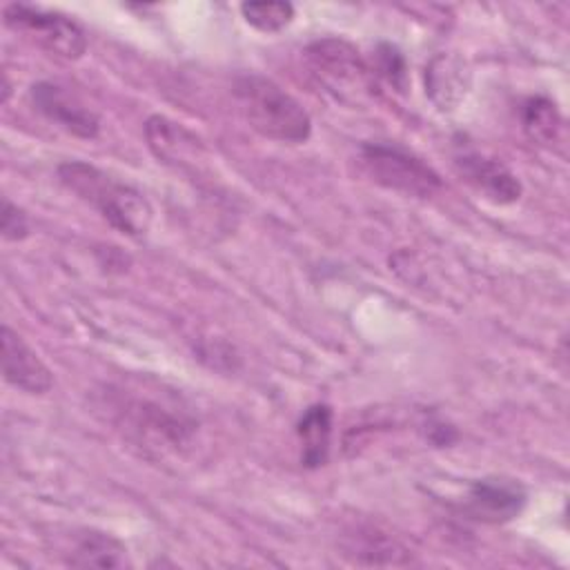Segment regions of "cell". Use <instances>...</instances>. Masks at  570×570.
Wrapping results in <instances>:
<instances>
[{
  "label": "cell",
  "mask_w": 570,
  "mask_h": 570,
  "mask_svg": "<svg viewBox=\"0 0 570 570\" xmlns=\"http://www.w3.org/2000/svg\"><path fill=\"white\" fill-rule=\"evenodd\" d=\"M60 183L80 200L91 205L116 232L145 236L151 225L149 200L134 189L85 160H67L58 167Z\"/></svg>",
  "instance_id": "1"
},
{
  "label": "cell",
  "mask_w": 570,
  "mask_h": 570,
  "mask_svg": "<svg viewBox=\"0 0 570 570\" xmlns=\"http://www.w3.org/2000/svg\"><path fill=\"white\" fill-rule=\"evenodd\" d=\"M234 96L245 120L261 136L289 145H298L309 138V114L272 78L261 73H245L236 78Z\"/></svg>",
  "instance_id": "2"
},
{
  "label": "cell",
  "mask_w": 570,
  "mask_h": 570,
  "mask_svg": "<svg viewBox=\"0 0 570 570\" xmlns=\"http://www.w3.org/2000/svg\"><path fill=\"white\" fill-rule=\"evenodd\" d=\"M361 165L376 185L399 191L403 196L428 198L434 191H439L443 185L434 167H430L423 158L396 145H383V142L363 145Z\"/></svg>",
  "instance_id": "3"
},
{
  "label": "cell",
  "mask_w": 570,
  "mask_h": 570,
  "mask_svg": "<svg viewBox=\"0 0 570 570\" xmlns=\"http://www.w3.org/2000/svg\"><path fill=\"white\" fill-rule=\"evenodd\" d=\"M307 60L314 76L336 98L358 100L372 89V73L358 51L341 38H323L307 47Z\"/></svg>",
  "instance_id": "4"
},
{
  "label": "cell",
  "mask_w": 570,
  "mask_h": 570,
  "mask_svg": "<svg viewBox=\"0 0 570 570\" xmlns=\"http://www.w3.org/2000/svg\"><path fill=\"white\" fill-rule=\"evenodd\" d=\"M4 24L16 33H24L51 56L76 60L87 49V36L78 22L62 13L42 11L29 4H7Z\"/></svg>",
  "instance_id": "5"
},
{
  "label": "cell",
  "mask_w": 570,
  "mask_h": 570,
  "mask_svg": "<svg viewBox=\"0 0 570 570\" xmlns=\"http://www.w3.org/2000/svg\"><path fill=\"white\" fill-rule=\"evenodd\" d=\"M33 107L56 127L65 129L78 138H96L100 131L98 116L71 91L60 87L58 82H36L29 89Z\"/></svg>",
  "instance_id": "6"
},
{
  "label": "cell",
  "mask_w": 570,
  "mask_h": 570,
  "mask_svg": "<svg viewBox=\"0 0 570 570\" xmlns=\"http://www.w3.org/2000/svg\"><path fill=\"white\" fill-rule=\"evenodd\" d=\"M454 165L463 180L494 205H510L519 200L523 191L519 178L497 158L479 151H463L454 158Z\"/></svg>",
  "instance_id": "7"
},
{
  "label": "cell",
  "mask_w": 570,
  "mask_h": 570,
  "mask_svg": "<svg viewBox=\"0 0 570 570\" xmlns=\"http://www.w3.org/2000/svg\"><path fill=\"white\" fill-rule=\"evenodd\" d=\"M2 376L9 385L27 394H45L53 385L51 370L9 325H2Z\"/></svg>",
  "instance_id": "8"
},
{
  "label": "cell",
  "mask_w": 570,
  "mask_h": 570,
  "mask_svg": "<svg viewBox=\"0 0 570 570\" xmlns=\"http://www.w3.org/2000/svg\"><path fill=\"white\" fill-rule=\"evenodd\" d=\"M127 414H129V421L125 423V428L142 443L151 445V439H156L158 448L185 445L194 430V423L187 421V416L171 414L163 405L149 403V401H136L127 410Z\"/></svg>",
  "instance_id": "9"
},
{
  "label": "cell",
  "mask_w": 570,
  "mask_h": 570,
  "mask_svg": "<svg viewBox=\"0 0 570 570\" xmlns=\"http://www.w3.org/2000/svg\"><path fill=\"white\" fill-rule=\"evenodd\" d=\"M525 505V490L510 479H479L470 485L468 510L485 523L512 521Z\"/></svg>",
  "instance_id": "10"
},
{
  "label": "cell",
  "mask_w": 570,
  "mask_h": 570,
  "mask_svg": "<svg viewBox=\"0 0 570 570\" xmlns=\"http://www.w3.org/2000/svg\"><path fill=\"white\" fill-rule=\"evenodd\" d=\"M332 407L327 403L309 405L296 423L301 443V463L305 468H321L327 461L332 443Z\"/></svg>",
  "instance_id": "11"
},
{
  "label": "cell",
  "mask_w": 570,
  "mask_h": 570,
  "mask_svg": "<svg viewBox=\"0 0 570 570\" xmlns=\"http://www.w3.org/2000/svg\"><path fill=\"white\" fill-rule=\"evenodd\" d=\"M67 563L73 568H125L129 566V559L127 548L118 539L87 530L78 537Z\"/></svg>",
  "instance_id": "12"
},
{
  "label": "cell",
  "mask_w": 570,
  "mask_h": 570,
  "mask_svg": "<svg viewBox=\"0 0 570 570\" xmlns=\"http://www.w3.org/2000/svg\"><path fill=\"white\" fill-rule=\"evenodd\" d=\"M521 122L525 134L539 145L557 142L563 125L557 105L546 96H532L523 102Z\"/></svg>",
  "instance_id": "13"
},
{
  "label": "cell",
  "mask_w": 570,
  "mask_h": 570,
  "mask_svg": "<svg viewBox=\"0 0 570 570\" xmlns=\"http://www.w3.org/2000/svg\"><path fill=\"white\" fill-rule=\"evenodd\" d=\"M240 13L249 27H254L263 33H276L292 22L294 4H289V2H243Z\"/></svg>",
  "instance_id": "14"
},
{
  "label": "cell",
  "mask_w": 570,
  "mask_h": 570,
  "mask_svg": "<svg viewBox=\"0 0 570 570\" xmlns=\"http://www.w3.org/2000/svg\"><path fill=\"white\" fill-rule=\"evenodd\" d=\"M405 552L407 550L399 541H394V539H390L381 532H365V534H361V543L356 546L354 554H356V561H361V563H370V566L392 563V566H396V563H403L396 557L405 554Z\"/></svg>",
  "instance_id": "15"
},
{
  "label": "cell",
  "mask_w": 570,
  "mask_h": 570,
  "mask_svg": "<svg viewBox=\"0 0 570 570\" xmlns=\"http://www.w3.org/2000/svg\"><path fill=\"white\" fill-rule=\"evenodd\" d=\"M0 232L4 240H22L29 236V220L27 214L13 205L7 196L2 198V214H0Z\"/></svg>",
  "instance_id": "16"
},
{
  "label": "cell",
  "mask_w": 570,
  "mask_h": 570,
  "mask_svg": "<svg viewBox=\"0 0 570 570\" xmlns=\"http://www.w3.org/2000/svg\"><path fill=\"white\" fill-rule=\"evenodd\" d=\"M379 73L394 85L396 89L403 91L405 87V60L399 53V49H394L392 45H381L379 47Z\"/></svg>",
  "instance_id": "17"
}]
</instances>
